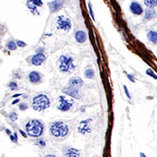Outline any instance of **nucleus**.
<instances>
[{
  "label": "nucleus",
  "instance_id": "nucleus-13",
  "mask_svg": "<svg viewBox=\"0 0 157 157\" xmlns=\"http://www.w3.org/2000/svg\"><path fill=\"white\" fill-rule=\"evenodd\" d=\"M63 4H64L63 0H53L52 2L48 3L49 9L52 12H56L59 11L63 7Z\"/></svg>",
  "mask_w": 157,
  "mask_h": 157
},
{
  "label": "nucleus",
  "instance_id": "nucleus-19",
  "mask_svg": "<svg viewBox=\"0 0 157 157\" xmlns=\"http://www.w3.org/2000/svg\"><path fill=\"white\" fill-rule=\"evenodd\" d=\"M144 4L150 9H153L157 5V0H144Z\"/></svg>",
  "mask_w": 157,
  "mask_h": 157
},
{
  "label": "nucleus",
  "instance_id": "nucleus-16",
  "mask_svg": "<svg viewBox=\"0 0 157 157\" xmlns=\"http://www.w3.org/2000/svg\"><path fill=\"white\" fill-rule=\"evenodd\" d=\"M145 19L147 20H152L154 19L156 17V12L154 9H150V8H148L146 11H145Z\"/></svg>",
  "mask_w": 157,
  "mask_h": 157
},
{
  "label": "nucleus",
  "instance_id": "nucleus-39",
  "mask_svg": "<svg viewBox=\"0 0 157 157\" xmlns=\"http://www.w3.org/2000/svg\"><path fill=\"white\" fill-rule=\"evenodd\" d=\"M20 95H21L20 94H14V95H12V97H13V98H18V97L20 96Z\"/></svg>",
  "mask_w": 157,
  "mask_h": 157
},
{
  "label": "nucleus",
  "instance_id": "nucleus-15",
  "mask_svg": "<svg viewBox=\"0 0 157 157\" xmlns=\"http://www.w3.org/2000/svg\"><path fill=\"white\" fill-rule=\"evenodd\" d=\"M74 37H75L76 41H77L78 43H80V44L85 43L86 40H87V33H86L84 31H77V32H75Z\"/></svg>",
  "mask_w": 157,
  "mask_h": 157
},
{
  "label": "nucleus",
  "instance_id": "nucleus-32",
  "mask_svg": "<svg viewBox=\"0 0 157 157\" xmlns=\"http://www.w3.org/2000/svg\"><path fill=\"white\" fill-rule=\"evenodd\" d=\"M127 79H128L131 82L134 83V79L133 78V76H132L131 74H127Z\"/></svg>",
  "mask_w": 157,
  "mask_h": 157
},
{
  "label": "nucleus",
  "instance_id": "nucleus-40",
  "mask_svg": "<svg viewBox=\"0 0 157 157\" xmlns=\"http://www.w3.org/2000/svg\"><path fill=\"white\" fill-rule=\"evenodd\" d=\"M140 156L141 157H147L145 156V154L144 153H140Z\"/></svg>",
  "mask_w": 157,
  "mask_h": 157
},
{
  "label": "nucleus",
  "instance_id": "nucleus-25",
  "mask_svg": "<svg viewBox=\"0 0 157 157\" xmlns=\"http://www.w3.org/2000/svg\"><path fill=\"white\" fill-rule=\"evenodd\" d=\"M146 73H147L149 76H150V77H152V78H154V79L157 80V75L154 73L153 70H151V69H148V70L146 71Z\"/></svg>",
  "mask_w": 157,
  "mask_h": 157
},
{
  "label": "nucleus",
  "instance_id": "nucleus-4",
  "mask_svg": "<svg viewBox=\"0 0 157 157\" xmlns=\"http://www.w3.org/2000/svg\"><path fill=\"white\" fill-rule=\"evenodd\" d=\"M32 108L37 112H43L49 108L51 106V101L46 94H39L32 99Z\"/></svg>",
  "mask_w": 157,
  "mask_h": 157
},
{
  "label": "nucleus",
  "instance_id": "nucleus-21",
  "mask_svg": "<svg viewBox=\"0 0 157 157\" xmlns=\"http://www.w3.org/2000/svg\"><path fill=\"white\" fill-rule=\"evenodd\" d=\"M26 6H27V8L32 12V13H38L39 12V11H38V7H36L35 5H33L32 4H31V3H29V2H27L26 3ZM39 14V13H38Z\"/></svg>",
  "mask_w": 157,
  "mask_h": 157
},
{
  "label": "nucleus",
  "instance_id": "nucleus-29",
  "mask_svg": "<svg viewBox=\"0 0 157 157\" xmlns=\"http://www.w3.org/2000/svg\"><path fill=\"white\" fill-rule=\"evenodd\" d=\"M27 108H28V105L26 104V103H21V104L19 105V109L22 110V111H25Z\"/></svg>",
  "mask_w": 157,
  "mask_h": 157
},
{
  "label": "nucleus",
  "instance_id": "nucleus-14",
  "mask_svg": "<svg viewBox=\"0 0 157 157\" xmlns=\"http://www.w3.org/2000/svg\"><path fill=\"white\" fill-rule=\"evenodd\" d=\"M64 155L65 157H80V153L77 149L74 148H67L64 151Z\"/></svg>",
  "mask_w": 157,
  "mask_h": 157
},
{
  "label": "nucleus",
  "instance_id": "nucleus-38",
  "mask_svg": "<svg viewBox=\"0 0 157 157\" xmlns=\"http://www.w3.org/2000/svg\"><path fill=\"white\" fill-rule=\"evenodd\" d=\"M18 102H19V99H17V100H15V101L12 102V105H15L16 103H18Z\"/></svg>",
  "mask_w": 157,
  "mask_h": 157
},
{
  "label": "nucleus",
  "instance_id": "nucleus-37",
  "mask_svg": "<svg viewBox=\"0 0 157 157\" xmlns=\"http://www.w3.org/2000/svg\"><path fill=\"white\" fill-rule=\"evenodd\" d=\"M5 131H6V134H9V135H11V130H10V129H6Z\"/></svg>",
  "mask_w": 157,
  "mask_h": 157
},
{
  "label": "nucleus",
  "instance_id": "nucleus-11",
  "mask_svg": "<svg viewBox=\"0 0 157 157\" xmlns=\"http://www.w3.org/2000/svg\"><path fill=\"white\" fill-rule=\"evenodd\" d=\"M83 85H84V81L79 76H73V77L70 78V80L68 81V86L69 87H75V88H78V89L82 87Z\"/></svg>",
  "mask_w": 157,
  "mask_h": 157
},
{
  "label": "nucleus",
  "instance_id": "nucleus-30",
  "mask_svg": "<svg viewBox=\"0 0 157 157\" xmlns=\"http://www.w3.org/2000/svg\"><path fill=\"white\" fill-rule=\"evenodd\" d=\"M123 88H124V91H125V94H126V95H127V97L128 98V99H131V96H130V94H129V92H128V90H127V86H123Z\"/></svg>",
  "mask_w": 157,
  "mask_h": 157
},
{
  "label": "nucleus",
  "instance_id": "nucleus-10",
  "mask_svg": "<svg viewBox=\"0 0 157 157\" xmlns=\"http://www.w3.org/2000/svg\"><path fill=\"white\" fill-rule=\"evenodd\" d=\"M46 59V57L45 53H36L34 54L31 58V63L33 65H41L43 63H45Z\"/></svg>",
  "mask_w": 157,
  "mask_h": 157
},
{
  "label": "nucleus",
  "instance_id": "nucleus-22",
  "mask_svg": "<svg viewBox=\"0 0 157 157\" xmlns=\"http://www.w3.org/2000/svg\"><path fill=\"white\" fill-rule=\"evenodd\" d=\"M27 2L32 4L35 5L36 7H42V5H43L42 0H27Z\"/></svg>",
  "mask_w": 157,
  "mask_h": 157
},
{
  "label": "nucleus",
  "instance_id": "nucleus-9",
  "mask_svg": "<svg viewBox=\"0 0 157 157\" xmlns=\"http://www.w3.org/2000/svg\"><path fill=\"white\" fill-rule=\"evenodd\" d=\"M28 80L29 81L33 84V85H36V84H39L42 82V80H43V76L39 72H36V71H32L29 73L28 75Z\"/></svg>",
  "mask_w": 157,
  "mask_h": 157
},
{
  "label": "nucleus",
  "instance_id": "nucleus-28",
  "mask_svg": "<svg viewBox=\"0 0 157 157\" xmlns=\"http://www.w3.org/2000/svg\"><path fill=\"white\" fill-rule=\"evenodd\" d=\"M16 44H17V46L18 47H25L26 46V44L21 40H17L16 41Z\"/></svg>",
  "mask_w": 157,
  "mask_h": 157
},
{
  "label": "nucleus",
  "instance_id": "nucleus-20",
  "mask_svg": "<svg viewBox=\"0 0 157 157\" xmlns=\"http://www.w3.org/2000/svg\"><path fill=\"white\" fill-rule=\"evenodd\" d=\"M6 47H7V49H9L10 51H14V50H16L17 49V44H16V42L15 41H13V40H9L7 43H6Z\"/></svg>",
  "mask_w": 157,
  "mask_h": 157
},
{
  "label": "nucleus",
  "instance_id": "nucleus-35",
  "mask_svg": "<svg viewBox=\"0 0 157 157\" xmlns=\"http://www.w3.org/2000/svg\"><path fill=\"white\" fill-rule=\"evenodd\" d=\"M14 78H16V79H21V76H19V74L18 73H16V74H14V76H13Z\"/></svg>",
  "mask_w": 157,
  "mask_h": 157
},
{
  "label": "nucleus",
  "instance_id": "nucleus-8",
  "mask_svg": "<svg viewBox=\"0 0 157 157\" xmlns=\"http://www.w3.org/2000/svg\"><path fill=\"white\" fill-rule=\"evenodd\" d=\"M62 92L65 94V95H68L70 96L71 98L73 99H76V100H80L82 98L83 96V94L81 93V91L78 88H75V87H65L62 89Z\"/></svg>",
  "mask_w": 157,
  "mask_h": 157
},
{
  "label": "nucleus",
  "instance_id": "nucleus-23",
  "mask_svg": "<svg viewBox=\"0 0 157 157\" xmlns=\"http://www.w3.org/2000/svg\"><path fill=\"white\" fill-rule=\"evenodd\" d=\"M8 86H9V88H10L11 91H15V90H17L18 87L17 82H15V81H11V82H10Z\"/></svg>",
  "mask_w": 157,
  "mask_h": 157
},
{
  "label": "nucleus",
  "instance_id": "nucleus-26",
  "mask_svg": "<svg viewBox=\"0 0 157 157\" xmlns=\"http://www.w3.org/2000/svg\"><path fill=\"white\" fill-rule=\"evenodd\" d=\"M36 144H37L38 146H39V147H42V148H45V147L46 146V142L43 139H39V140H37Z\"/></svg>",
  "mask_w": 157,
  "mask_h": 157
},
{
  "label": "nucleus",
  "instance_id": "nucleus-1",
  "mask_svg": "<svg viewBox=\"0 0 157 157\" xmlns=\"http://www.w3.org/2000/svg\"><path fill=\"white\" fill-rule=\"evenodd\" d=\"M49 130H50L51 135L57 140L65 139L70 133L69 127L65 122H63L61 120L52 122L50 125Z\"/></svg>",
  "mask_w": 157,
  "mask_h": 157
},
{
  "label": "nucleus",
  "instance_id": "nucleus-17",
  "mask_svg": "<svg viewBox=\"0 0 157 157\" xmlns=\"http://www.w3.org/2000/svg\"><path fill=\"white\" fill-rule=\"evenodd\" d=\"M149 40L153 43V44H157V32L156 31H149L147 34Z\"/></svg>",
  "mask_w": 157,
  "mask_h": 157
},
{
  "label": "nucleus",
  "instance_id": "nucleus-34",
  "mask_svg": "<svg viewBox=\"0 0 157 157\" xmlns=\"http://www.w3.org/2000/svg\"><path fill=\"white\" fill-rule=\"evenodd\" d=\"M19 132H20V134H22V135H23L25 138H26V137H27V134H26V133H25L23 130H19Z\"/></svg>",
  "mask_w": 157,
  "mask_h": 157
},
{
  "label": "nucleus",
  "instance_id": "nucleus-24",
  "mask_svg": "<svg viewBox=\"0 0 157 157\" xmlns=\"http://www.w3.org/2000/svg\"><path fill=\"white\" fill-rule=\"evenodd\" d=\"M9 119L11 121H16L18 120V113L16 112H11L9 113Z\"/></svg>",
  "mask_w": 157,
  "mask_h": 157
},
{
  "label": "nucleus",
  "instance_id": "nucleus-12",
  "mask_svg": "<svg viewBox=\"0 0 157 157\" xmlns=\"http://www.w3.org/2000/svg\"><path fill=\"white\" fill-rule=\"evenodd\" d=\"M130 11H131V12H132L133 14L138 15V16H139V15H142V14L144 12L142 6L138 2H135V1H134V2L131 3V4H130Z\"/></svg>",
  "mask_w": 157,
  "mask_h": 157
},
{
  "label": "nucleus",
  "instance_id": "nucleus-18",
  "mask_svg": "<svg viewBox=\"0 0 157 157\" xmlns=\"http://www.w3.org/2000/svg\"><path fill=\"white\" fill-rule=\"evenodd\" d=\"M84 74H85V77H86L87 79H88V80H92V79L94 78L95 72H94V70L93 68H87V69L85 71Z\"/></svg>",
  "mask_w": 157,
  "mask_h": 157
},
{
  "label": "nucleus",
  "instance_id": "nucleus-31",
  "mask_svg": "<svg viewBox=\"0 0 157 157\" xmlns=\"http://www.w3.org/2000/svg\"><path fill=\"white\" fill-rule=\"evenodd\" d=\"M88 8H89V11H90L91 17L93 18V19H94V11H93V10H92V6H91L90 3H88Z\"/></svg>",
  "mask_w": 157,
  "mask_h": 157
},
{
  "label": "nucleus",
  "instance_id": "nucleus-5",
  "mask_svg": "<svg viewBox=\"0 0 157 157\" xmlns=\"http://www.w3.org/2000/svg\"><path fill=\"white\" fill-rule=\"evenodd\" d=\"M56 28L59 31L69 32L72 28V22L64 15H59L56 18Z\"/></svg>",
  "mask_w": 157,
  "mask_h": 157
},
{
  "label": "nucleus",
  "instance_id": "nucleus-33",
  "mask_svg": "<svg viewBox=\"0 0 157 157\" xmlns=\"http://www.w3.org/2000/svg\"><path fill=\"white\" fill-rule=\"evenodd\" d=\"M36 52H37L36 53H44V52H45V48H44V47L39 48V49H37Z\"/></svg>",
  "mask_w": 157,
  "mask_h": 157
},
{
  "label": "nucleus",
  "instance_id": "nucleus-7",
  "mask_svg": "<svg viewBox=\"0 0 157 157\" xmlns=\"http://www.w3.org/2000/svg\"><path fill=\"white\" fill-rule=\"evenodd\" d=\"M92 123L93 120L90 118L81 120L78 126V132L81 134H90L92 132Z\"/></svg>",
  "mask_w": 157,
  "mask_h": 157
},
{
  "label": "nucleus",
  "instance_id": "nucleus-2",
  "mask_svg": "<svg viewBox=\"0 0 157 157\" xmlns=\"http://www.w3.org/2000/svg\"><path fill=\"white\" fill-rule=\"evenodd\" d=\"M45 131V126L43 122L39 120L33 119L30 120L25 124V133L27 136L32 138H39L40 137Z\"/></svg>",
  "mask_w": 157,
  "mask_h": 157
},
{
  "label": "nucleus",
  "instance_id": "nucleus-3",
  "mask_svg": "<svg viewBox=\"0 0 157 157\" xmlns=\"http://www.w3.org/2000/svg\"><path fill=\"white\" fill-rule=\"evenodd\" d=\"M57 64L59 72L62 73H72L76 68V64L73 58L68 54L60 55Z\"/></svg>",
  "mask_w": 157,
  "mask_h": 157
},
{
  "label": "nucleus",
  "instance_id": "nucleus-36",
  "mask_svg": "<svg viewBox=\"0 0 157 157\" xmlns=\"http://www.w3.org/2000/svg\"><path fill=\"white\" fill-rule=\"evenodd\" d=\"M44 157H57L55 155H53V154H48V155H46V156H45Z\"/></svg>",
  "mask_w": 157,
  "mask_h": 157
},
{
  "label": "nucleus",
  "instance_id": "nucleus-27",
  "mask_svg": "<svg viewBox=\"0 0 157 157\" xmlns=\"http://www.w3.org/2000/svg\"><path fill=\"white\" fill-rule=\"evenodd\" d=\"M10 139H11V141L12 142L17 143V142H18V134H17L16 133H14L13 134H11L10 135Z\"/></svg>",
  "mask_w": 157,
  "mask_h": 157
},
{
  "label": "nucleus",
  "instance_id": "nucleus-6",
  "mask_svg": "<svg viewBox=\"0 0 157 157\" xmlns=\"http://www.w3.org/2000/svg\"><path fill=\"white\" fill-rule=\"evenodd\" d=\"M58 104L57 105V108L59 111H61V112H67V111H69L73 106V105H74V102L72 100V98L69 99L66 96H63V95L59 96L58 98Z\"/></svg>",
  "mask_w": 157,
  "mask_h": 157
}]
</instances>
